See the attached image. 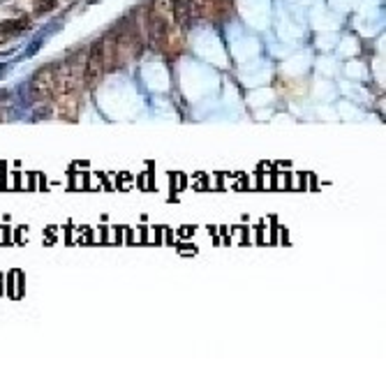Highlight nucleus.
Listing matches in <instances>:
<instances>
[{
  "instance_id": "7ed1b4c3",
  "label": "nucleus",
  "mask_w": 386,
  "mask_h": 386,
  "mask_svg": "<svg viewBox=\"0 0 386 386\" xmlns=\"http://www.w3.org/2000/svg\"><path fill=\"white\" fill-rule=\"evenodd\" d=\"M28 26V19L23 16V19H14V21H5V23H0V32L3 35H19V32H23Z\"/></svg>"
},
{
  "instance_id": "f257e3e1",
  "label": "nucleus",
  "mask_w": 386,
  "mask_h": 386,
  "mask_svg": "<svg viewBox=\"0 0 386 386\" xmlns=\"http://www.w3.org/2000/svg\"><path fill=\"white\" fill-rule=\"evenodd\" d=\"M104 65H107V42L104 40H97V42L90 47V53H88V60H86V69H84V81L88 86H93L102 72H104Z\"/></svg>"
},
{
  "instance_id": "20e7f679",
  "label": "nucleus",
  "mask_w": 386,
  "mask_h": 386,
  "mask_svg": "<svg viewBox=\"0 0 386 386\" xmlns=\"http://www.w3.org/2000/svg\"><path fill=\"white\" fill-rule=\"evenodd\" d=\"M58 0H35V14H47L49 10L56 7Z\"/></svg>"
},
{
  "instance_id": "f03ea898",
  "label": "nucleus",
  "mask_w": 386,
  "mask_h": 386,
  "mask_svg": "<svg viewBox=\"0 0 386 386\" xmlns=\"http://www.w3.org/2000/svg\"><path fill=\"white\" fill-rule=\"evenodd\" d=\"M56 90V69L53 67H40L30 79V95L32 99L42 102V99H49Z\"/></svg>"
}]
</instances>
